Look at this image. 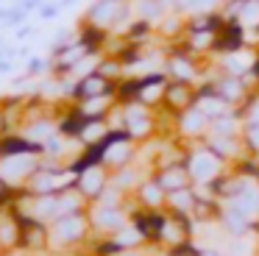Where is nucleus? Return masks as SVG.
Returning a JSON list of instances; mask_svg holds the SVG:
<instances>
[{
	"label": "nucleus",
	"mask_w": 259,
	"mask_h": 256,
	"mask_svg": "<svg viewBox=\"0 0 259 256\" xmlns=\"http://www.w3.org/2000/svg\"><path fill=\"white\" fill-rule=\"evenodd\" d=\"M90 237H92L90 209L64 215L51 223V250L56 248V253H70V250L81 248L84 242H90Z\"/></svg>",
	"instance_id": "f257e3e1"
},
{
	"label": "nucleus",
	"mask_w": 259,
	"mask_h": 256,
	"mask_svg": "<svg viewBox=\"0 0 259 256\" xmlns=\"http://www.w3.org/2000/svg\"><path fill=\"white\" fill-rule=\"evenodd\" d=\"M187 167H190L192 184H212L214 178H220L223 173H229V164L220 159L218 153L201 142H190V153H187Z\"/></svg>",
	"instance_id": "f03ea898"
},
{
	"label": "nucleus",
	"mask_w": 259,
	"mask_h": 256,
	"mask_svg": "<svg viewBox=\"0 0 259 256\" xmlns=\"http://www.w3.org/2000/svg\"><path fill=\"white\" fill-rule=\"evenodd\" d=\"M128 14H131V0H95V3L87 9L84 22L114 33L120 22L128 20Z\"/></svg>",
	"instance_id": "7ed1b4c3"
},
{
	"label": "nucleus",
	"mask_w": 259,
	"mask_h": 256,
	"mask_svg": "<svg viewBox=\"0 0 259 256\" xmlns=\"http://www.w3.org/2000/svg\"><path fill=\"white\" fill-rule=\"evenodd\" d=\"M164 72L170 75V81H187V83H198L201 81V59L195 53L184 48L181 42H176L164 56Z\"/></svg>",
	"instance_id": "20e7f679"
},
{
	"label": "nucleus",
	"mask_w": 259,
	"mask_h": 256,
	"mask_svg": "<svg viewBox=\"0 0 259 256\" xmlns=\"http://www.w3.org/2000/svg\"><path fill=\"white\" fill-rule=\"evenodd\" d=\"M90 220H92V231H98V237H112V234H117L123 226H128L131 217L123 206L92 203L90 206Z\"/></svg>",
	"instance_id": "39448f33"
},
{
	"label": "nucleus",
	"mask_w": 259,
	"mask_h": 256,
	"mask_svg": "<svg viewBox=\"0 0 259 256\" xmlns=\"http://www.w3.org/2000/svg\"><path fill=\"white\" fill-rule=\"evenodd\" d=\"M39 156L36 153H23V156H9L0 159V176L6 178V184L12 189H23L25 181L31 178V173L39 167Z\"/></svg>",
	"instance_id": "423d86ee"
},
{
	"label": "nucleus",
	"mask_w": 259,
	"mask_h": 256,
	"mask_svg": "<svg viewBox=\"0 0 259 256\" xmlns=\"http://www.w3.org/2000/svg\"><path fill=\"white\" fill-rule=\"evenodd\" d=\"M109 184H112V170H109V167H103V164L87 167V170L78 173V178H75V189L84 195L90 206L101 200V195L109 189Z\"/></svg>",
	"instance_id": "0eeeda50"
},
{
	"label": "nucleus",
	"mask_w": 259,
	"mask_h": 256,
	"mask_svg": "<svg viewBox=\"0 0 259 256\" xmlns=\"http://www.w3.org/2000/svg\"><path fill=\"white\" fill-rule=\"evenodd\" d=\"M103 95H117V83L103 78L101 72H90V75L78 78L73 83V92H70V103H81V100H90V98H103Z\"/></svg>",
	"instance_id": "6e6552de"
},
{
	"label": "nucleus",
	"mask_w": 259,
	"mask_h": 256,
	"mask_svg": "<svg viewBox=\"0 0 259 256\" xmlns=\"http://www.w3.org/2000/svg\"><path fill=\"white\" fill-rule=\"evenodd\" d=\"M212 83H214V92H218L231 109H240L253 92V89L245 83L242 75H226V72H218V75L212 78Z\"/></svg>",
	"instance_id": "1a4fd4ad"
},
{
	"label": "nucleus",
	"mask_w": 259,
	"mask_h": 256,
	"mask_svg": "<svg viewBox=\"0 0 259 256\" xmlns=\"http://www.w3.org/2000/svg\"><path fill=\"white\" fill-rule=\"evenodd\" d=\"M248 45V28L240 20H226V25L218 31V42H214V56H231L242 53Z\"/></svg>",
	"instance_id": "9d476101"
},
{
	"label": "nucleus",
	"mask_w": 259,
	"mask_h": 256,
	"mask_svg": "<svg viewBox=\"0 0 259 256\" xmlns=\"http://www.w3.org/2000/svg\"><path fill=\"white\" fill-rule=\"evenodd\" d=\"M164 220H167V211H153V209L131 211V226L142 234V239H145L148 245H159V242H162Z\"/></svg>",
	"instance_id": "9b49d317"
},
{
	"label": "nucleus",
	"mask_w": 259,
	"mask_h": 256,
	"mask_svg": "<svg viewBox=\"0 0 259 256\" xmlns=\"http://www.w3.org/2000/svg\"><path fill=\"white\" fill-rule=\"evenodd\" d=\"M209 122L212 120H209L198 106H192V109L176 114L173 125H176V134H179V137H187V142H201L209 134Z\"/></svg>",
	"instance_id": "f8f14e48"
},
{
	"label": "nucleus",
	"mask_w": 259,
	"mask_h": 256,
	"mask_svg": "<svg viewBox=\"0 0 259 256\" xmlns=\"http://www.w3.org/2000/svg\"><path fill=\"white\" fill-rule=\"evenodd\" d=\"M23 223V237H20V248L25 253H42V250H51V226L36 217H25Z\"/></svg>",
	"instance_id": "ddd939ff"
},
{
	"label": "nucleus",
	"mask_w": 259,
	"mask_h": 256,
	"mask_svg": "<svg viewBox=\"0 0 259 256\" xmlns=\"http://www.w3.org/2000/svg\"><path fill=\"white\" fill-rule=\"evenodd\" d=\"M198 100V83H187V81H170L164 89V111L170 114H181V111L192 109Z\"/></svg>",
	"instance_id": "4468645a"
},
{
	"label": "nucleus",
	"mask_w": 259,
	"mask_h": 256,
	"mask_svg": "<svg viewBox=\"0 0 259 256\" xmlns=\"http://www.w3.org/2000/svg\"><path fill=\"white\" fill-rule=\"evenodd\" d=\"M151 176L156 178L159 184H162L164 192H176V189L192 187V176H190V167H187V161H181V164L156 167V170H151Z\"/></svg>",
	"instance_id": "2eb2a0df"
},
{
	"label": "nucleus",
	"mask_w": 259,
	"mask_h": 256,
	"mask_svg": "<svg viewBox=\"0 0 259 256\" xmlns=\"http://www.w3.org/2000/svg\"><path fill=\"white\" fill-rule=\"evenodd\" d=\"M134 198H137V203H140L142 209H153V211H164V209H167V192H164L162 184H159L153 176H148L145 181L137 187Z\"/></svg>",
	"instance_id": "dca6fc26"
},
{
	"label": "nucleus",
	"mask_w": 259,
	"mask_h": 256,
	"mask_svg": "<svg viewBox=\"0 0 259 256\" xmlns=\"http://www.w3.org/2000/svg\"><path fill=\"white\" fill-rule=\"evenodd\" d=\"M20 237H23V223H20L9 209H3L0 211V253L17 250Z\"/></svg>",
	"instance_id": "f3484780"
},
{
	"label": "nucleus",
	"mask_w": 259,
	"mask_h": 256,
	"mask_svg": "<svg viewBox=\"0 0 259 256\" xmlns=\"http://www.w3.org/2000/svg\"><path fill=\"white\" fill-rule=\"evenodd\" d=\"M23 153H36L42 156V145L31 142L23 134H3L0 137V159H9V156H23Z\"/></svg>",
	"instance_id": "a211bd4d"
},
{
	"label": "nucleus",
	"mask_w": 259,
	"mask_h": 256,
	"mask_svg": "<svg viewBox=\"0 0 259 256\" xmlns=\"http://www.w3.org/2000/svg\"><path fill=\"white\" fill-rule=\"evenodd\" d=\"M223 25H226V17L220 14L218 9H209V11H195L192 17H187L184 31H212V33H218Z\"/></svg>",
	"instance_id": "6ab92c4d"
},
{
	"label": "nucleus",
	"mask_w": 259,
	"mask_h": 256,
	"mask_svg": "<svg viewBox=\"0 0 259 256\" xmlns=\"http://www.w3.org/2000/svg\"><path fill=\"white\" fill-rule=\"evenodd\" d=\"M218 223H220V228H223L229 237H248V234H251V226H253V220H248L245 215L229 209L226 203H223V215H220Z\"/></svg>",
	"instance_id": "aec40b11"
},
{
	"label": "nucleus",
	"mask_w": 259,
	"mask_h": 256,
	"mask_svg": "<svg viewBox=\"0 0 259 256\" xmlns=\"http://www.w3.org/2000/svg\"><path fill=\"white\" fill-rule=\"evenodd\" d=\"M109 131H112L109 120H87V125L81 128V134H78V145L81 148H92V145L103 142V139L109 137Z\"/></svg>",
	"instance_id": "412c9836"
},
{
	"label": "nucleus",
	"mask_w": 259,
	"mask_h": 256,
	"mask_svg": "<svg viewBox=\"0 0 259 256\" xmlns=\"http://www.w3.org/2000/svg\"><path fill=\"white\" fill-rule=\"evenodd\" d=\"M195 200H198L195 187L176 189V192H167V209H164V211H187V215H192Z\"/></svg>",
	"instance_id": "4be33fe9"
},
{
	"label": "nucleus",
	"mask_w": 259,
	"mask_h": 256,
	"mask_svg": "<svg viewBox=\"0 0 259 256\" xmlns=\"http://www.w3.org/2000/svg\"><path fill=\"white\" fill-rule=\"evenodd\" d=\"M98 72H101L103 78H109V81L120 83L125 78V64L117 59V56H101V61H98Z\"/></svg>",
	"instance_id": "5701e85b"
},
{
	"label": "nucleus",
	"mask_w": 259,
	"mask_h": 256,
	"mask_svg": "<svg viewBox=\"0 0 259 256\" xmlns=\"http://www.w3.org/2000/svg\"><path fill=\"white\" fill-rule=\"evenodd\" d=\"M134 9H137V14H140V20L156 22V20L164 17L167 6H164L162 0H134Z\"/></svg>",
	"instance_id": "b1692460"
},
{
	"label": "nucleus",
	"mask_w": 259,
	"mask_h": 256,
	"mask_svg": "<svg viewBox=\"0 0 259 256\" xmlns=\"http://www.w3.org/2000/svg\"><path fill=\"white\" fill-rule=\"evenodd\" d=\"M242 142H245V150L251 156H259V125L245 122V128H242Z\"/></svg>",
	"instance_id": "393cba45"
},
{
	"label": "nucleus",
	"mask_w": 259,
	"mask_h": 256,
	"mask_svg": "<svg viewBox=\"0 0 259 256\" xmlns=\"http://www.w3.org/2000/svg\"><path fill=\"white\" fill-rule=\"evenodd\" d=\"M201 253H203V248L195 242V239H187V242L164 250V256H201Z\"/></svg>",
	"instance_id": "a878e982"
},
{
	"label": "nucleus",
	"mask_w": 259,
	"mask_h": 256,
	"mask_svg": "<svg viewBox=\"0 0 259 256\" xmlns=\"http://www.w3.org/2000/svg\"><path fill=\"white\" fill-rule=\"evenodd\" d=\"M48 70H53L51 59H39V56L28 59V64H25V75L28 78H36V75H42V72H48Z\"/></svg>",
	"instance_id": "bb28decb"
},
{
	"label": "nucleus",
	"mask_w": 259,
	"mask_h": 256,
	"mask_svg": "<svg viewBox=\"0 0 259 256\" xmlns=\"http://www.w3.org/2000/svg\"><path fill=\"white\" fill-rule=\"evenodd\" d=\"M25 17H28V11H25L23 6L14 3L12 9H6V25H9V28H17L20 22H25Z\"/></svg>",
	"instance_id": "cd10ccee"
},
{
	"label": "nucleus",
	"mask_w": 259,
	"mask_h": 256,
	"mask_svg": "<svg viewBox=\"0 0 259 256\" xmlns=\"http://www.w3.org/2000/svg\"><path fill=\"white\" fill-rule=\"evenodd\" d=\"M59 11H62V6H59V3H53V0H48V3L39 9V17H42V20H51V17H56Z\"/></svg>",
	"instance_id": "c85d7f7f"
},
{
	"label": "nucleus",
	"mask_w": 259,
	"mask_h": 256,
	"mask_svg": "<svg viewBox=\"0 0 259 256\" xmlns=\"http://www.w3.org/2000/svg\"><path fill=\"white\" fill-rule=\"evenodd\" d=\"M34 33H36V31H34L31 25H20V28H17V36H20V39H28V36H34Z\"/></svg>",
	"instance_id": "c756f323"
},
{
	"label": "nucleus",
	"mask_w": 259,
	"mask_h": 256,
	"mask_svg": "<svg viewBox=\"0 0 259 256\" xmlns=\"http://www.w3.org/2000/svg\"><path fill=\"white\" fill-rule=\"evenodd\" d=\"M201 256H226V253H223L220 248H203V253H201Z\"/></svg>",
	"instance_id": "7c9ffc66"
},
{
	"label": "nucleus",
	"mask_w": 259,
	"mask_h": 256,
	"mask_svg": "<svg viewBox=\"0 0 259 256\" xmlns=\"http://www.w3.org/2000/svg\"><path fill=\"white\" fill-rule=\"evenodd\" d=\"M73 3H78V0H59V6H62V9H70Z\"/></svg>",
	"instance_id": "2f4dec72"
},
{
	"label": "nucleus",
	"mask_w": 259,
	"mask_h": 256,
	"mask_svg": "<svg viewBox=\"0 0 259 256\" xmlns=\"http://www.w3.org/2000/svg\"><path fill=\"white\" fill-rule=\"evenodd\" d=\"M162 3H164V6H176V0H162Z\"/></svg>",
	"instance_id": "473e14b6"
}]
</instances>
